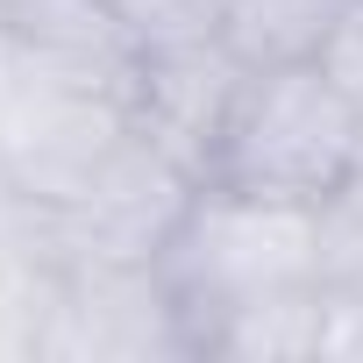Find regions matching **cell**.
Wrapping results in <instances>:
<instances>
[{"mask_svg":"<svg viewBox=\"0 0 363 363\" xmlns=\"http://www.w3.org/2000/svg\"><path fill=\"white\" fill-rule=\"evenodd\" d=\"M100 8L128 29L135 50H150V43H178V36H207L221 0H100Z\"/></svg>","mask_w":363,"mask_h":363,"instance_id":"8992f818","label":"cell"},{"mask_svg":"<svg viewBox=\"0 0 363 363\" xmlns=\"http://www.w3.org/2000/svg\"><path fill=\"white\" fill-rule=\"evenodd\" d=\"M242 86V65L221 50V36H178V43H150L135 50V128L178 157L193 178H207L214 135L228 121V100Z\"/></svg>","mask_w":363,"mask_h":363,"instance_id":"3957f363","label":"cell"},{"mask_svg":"<svg viewBox=\"0 0 363 363\" xmlns=\"http://www.w3.org/2000/svg\"><path fill=\"white\" fill-rule=\"evenodd\" d=\"M349 8H356V0H221V8H214V36H221V50L242 72L313 65L342 36Z\"/></svg>","mask_w":363,"mask_h":363,"instance_id":"277c9868","label":"cell"},{"mask_svg":"<svg viewBox=\"0 0 363 363\" xmlns=\"http://www.w3.org/2000/svg\"><path fill=\"white\" fill-rule=\"evenodd\" d=\"M0 36L36 43V50H65V57H93V65H135L128 29L100 0H0Z\"/></svg>","mask_w":363,"mask_h":363,"instance_id":"5b68a950","label":"cell"},{"mask_svg":"<svg viewBox=\"0 0 363 363\" xmlns=\"http://www.w3.org/2000/svg\"><path fill=\"white\" fill-rule=\"evenodd\" d=\"M157 278L186 320V342L207 349L228 320L257 306L328 292V207H278L228 186H200L157 257Z\"/></svg>","mask_w":363,"mask_h":363,"instance_id":"6da1fadb","label":"cell"},{"mask_svg":"<svg viewBox=\"0 0 363 363\" xmlns=\"http://www.w3.org/2000/svg\"><path fill=\"white\" fill-rule=\"evenodd\" d=\"M363 178V100L328 57L242 72L228 121L214 135L207 178L278 207H335Z\"/></svg>","mask_w":363,"mask_h":363,"instance_id":"7a4b0ae2","label":"cell"},{"mask_svg":"<svg viewBox=\"0 0 363 363\" xmlns=\"http://www.w3.org/2000/svg\"><path fill=\"white\" fill-rule=\"evenodd\" d=\"M328 65L342 72V86L363 100V0H356V8H349V22H342V36L328 43Z\"/></svg>","mask_w":363,"mask_h":363,"instance_id":"52a82bcc","label":"cell"}]
</instances>
